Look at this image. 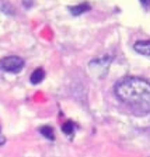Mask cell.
Here are the masks:
<instances>
[{
	"label": "cell",
	"instance_id": "6da1fadb",
	"mask_svg": "<svg viewBox=\"0 0 150 157\" xmlns=\"http://www.w3.org/2000/svg\"><path fill=\"white\" fill-rule=\"evenodd\" d=\"M116 97L142 113L150 112V83L139 77H125L114 86Z\"/></svg>",
	"mask_w": 150,
	"mask_h": 157
},
{
	"label": "cell",
	"instance_id": "7a4b0ae2",
	"mask_svg": "<svg viewBox=\"0 0 150 157\" xmlns=\"http://www.w3.org/2000/svg\"><path fill=\"white\" fill-rule=\"evenodd\" d=\"M25 60L19 56H9L0 60V68L3 71L17 74L23 70L25 66Z\"/></svg>",
	"mask_w": 150,
	"mask_h": 157
},
{
	"label": "cell",
	"instance_id": "3957f363",
	"mask_svg": "<svg viewBox=\"0 0 150 157\" xmlns=\"http://www.w3.org/2000/svg\"><path fill=\"white\" fill-rule=\"evenodd\" d=\"M134 49L141 55L150 56V41H138L134 43Z\"/></svg>",
	"mask_w": 150,
	"mask_h": 157
},
{
	"label": "cell",
	"instance_id": "277c9868",
	"mask_svg": "<svg viewBox=\"0 0 150 157\" xmlns=\"http://www.w3.org/2000/svg\"><path fill=\"white\" fill-rule=\"evenodd\" d=\"M91 9V6L88 3H82L77 6H73L69 7V11L73 16H80L86 12L90 11Z\"/></svg>",
	"mask_w": 150,
	"mask_h": 157
},
{
	"label": "cell",
	"instance_id": "5b68a950",
	"mask_svg": "<svg viewBox=\"0 0 150 157\" xmlns=\"http://www.w3.org/2000/svg\"><path fill=\"white\" fill-rule=\"evenodd\" d=\"M45 76H46V72L44 69H42L41 67H39L32 72L30 76V82L33 85H38L45 78Z\"/></svg>",
	"mask_w": 150,
	"mask_h": 157
},
{
	"label": "cell",
	"instance_id": "8992f818",
	"mask_svg": "<svg viewBox=\"0 0 150 157\" xmlns=\"http://www.w3.org/2000/svg\"><path fill=\"white\" fill-rule=\"evenodd\" d=\"M40 133L48 140H55V132L50 125H43L40 128Z\"/></svg>",
	"mask_w": 150,
	"mask_h": 157
},
{
	"label": "cell",
	"instance_id": "52a82bcc",
	"mask_svg": "<svg viewBox=\"0 0 150 157\" xmlns=\"http://www.w3.org/2000/svg\"><path fill=\"white\" fill-rule=\"evenodd\" d=\"M0 11L8 16H14L15 15V9L8 2L0 1Z\"/></svg>",
	"mask_w": 150,
	"mask_h": 157
},
{
	"label": "cell",
	"instance_id": "ba28073f",
	"mask_svg": "<svg viewBox=\"0 0 150 157\" xmlns=\"http://www.w3.org/2000/svg\"><path fill=\"white\" fill-rule=\"evenodd\" d=\"M75 130V124L72 121H67L62 125V132L66 135H71Z\"/></svg>",
	"mask_w": 150,
	"mask_h": 157
},
{
	"label": "cell",
	"instance_id": "9c48e42d",
	"mask_svg": "<svg viewBox=\"0 0 150 157\" xmlns=\"http://www.w3.org/2000/svg\"><path fill=\"white\" fill-rule=\"evenodd\" d=\"M23 6H24V7L27 10V9H30V8L34 6V2H31V1H24L23 2Z\"/></svg>",
	"mask_w": 150,
	"mask_h": 157
},
{
	"label": "cell",
	"instance_id": "30bf717a",
	"mask_svg": "<svg viewBox=\"0 0 150 157\" xmlns=\"http://www.w3.org/2000/svg\"><path fill=\"white\" fill-rule=\"evenodd\" d=\"M5 141H6L5 138L1 134V125H0V146L4 145L5 143Z\"/></svg>",
	"mask_w": 150,
	"mask_h": 157
}]
</instances>
